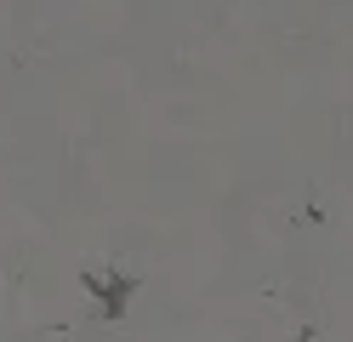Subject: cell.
<instances>
[{
	"label": "cell",
	"instance_id": "cell-1",
	"mask_svg": "<svg viewBox=\"0 0 353 342\" xmlns=\"http://www.w3.org/2000/svg\"><path fill=\"white\" fill-rule=\"evenodd\" d=\"M85 291L103 303V319H125V303H131V291L143 285V274H120V268H85L80 274Z\"/></svg>",
	"mask_w": 353,
	"mask_h": 342
}]
</instances>
